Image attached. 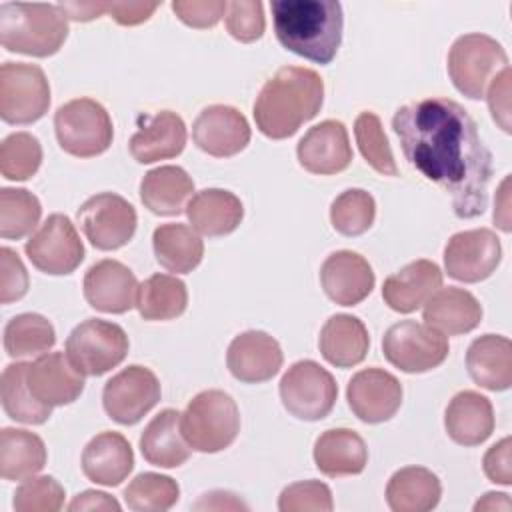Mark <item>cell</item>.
<instances>
[{"label": "cell", "mask_w": 512, "mask_h": 512, "mask_svg": "<svg viewBox=\"0 0 512 512\" xmlns=\"http://www.w3.org/2000/svg\"><path fill=\"white\" fill-rule=\"evenodd\" d=\"M186 146L184 120L170 110H162L148 118L144 126L130 138V154L140 164L178 156Z\"/></svg>", "instance_id": "27"}, {"label": "cell", "mask_w": 512, "mask_h": 512, "mask_svg": "<svg viewBox=\"0 0 512 512\" xmlns=\"http://www.w3.org/2000/svg\"><path fill=\"white\" fill-rule=\"evenodd\" d=\"M502 260V246L496 232L474 228L454 234L444 248V266L450 278L474 284L492 276Z\"/></svg>", "instance_id": "15"}, {"label": "cell", "mask_w": 512, "mask_h": 512, "mask_svg": "<svg viewBox=\"0 0 512 512\" xmlns=\"http://www.w3.org/2000/svg\"><path fill=\"white\" fill-rule=\"evenodd\" d=\"M226 28L232 34V38L240 42H254L262 38L266 28L262 2H256V0L228 2Z\"/></svg>", "instance_id": "47"}, {"label": "cell", "mask_w": 512, "mask_h": 512, "mask_svg": "<svg viewBox=\"0 0 512 512\" xmlns=\"http://www.w3.org/2000/svg\"><path fill=\"white\" fill-rule=\"evenodd\" d=\"M28 386L48 406L72 404L84 390V374L62 352L42 354L28 364Z\"/></svg>", "instance_id": "22"}, {"label": "cell", "mask_w": 512, "mask_h": 512, "mask_svg": "<svg viewBox=\"0 0 512 512\" xmlns=\"http://www.w3.org/2000/svg\"><path fill=\"white\" fill-rule=\"evenodd\" d=\"M158 2H106V12L122 26H134L146 22Z\"/></svg>", "instance_id": "52"}, {"label": "cell", "mask_w": 512, "mask_h": 512, "mask_svg": "<svg viewBox=\"0 0 512 512\" xmlns=\"http://www.w3.org/2000/svg\"><path fill=\"white\" fill-rule=\"evenodd\" d=\"M68 36L66 14L52 4L4 2L0 6V42L8 52L46 58Z\"/></svg>", "instance_id": "4"}, {"label": "cell", "mask_w": 512, "mask_h": 512, "mask_svg": "<svg viewBox=\"0 0 512 512\" xmlns=\"http://www.w3.org/2000/svg\"><path fill=\"white\" fill-rule=\"evenodd\" d=\"M470 378L492 392L508 390L512 384V344L506 336L484 334L466 352Z\"/></svg>", "instance_id": "28"}, {"label": "cell", "mask_w": 512, "mask_h": 512, "mask_svg": "<svg viewBox=\"0 0 512 512\" xmlns=\"http://www.w3.org/2000/svg\"><path fill=\"white\" fill-rule=\"evenodd\" d=\"M64 488L52 476H30L14 492L16 512H58L64 506Z\"/></svg>", "instance_id": "45"}, {"label": "cell", "mask_w": 512, "mask_h": 512, "mask_svg": "<svg viewBox=\"0 0 512 512\" xmlns=\"http://www.w3.org/2000/svg\"><path fill=\"white\" fill-rule=\"evenodd\" d=\"M28 260L44 274L62 276L74 272L84 260V244L64 214H52L24 244Z\"/></svg>", "instance_id": "13"}, {"label": "cell", "mask_w": 512, "mask_h": 512, "mask_svg": "<svg viewBox=\"0 0 512 512\" xmlns=\"http://www.w3.org/2000/svg\"><path fill=\"white\" fill-rule=\"evenodd\" d=\"M354 136L356 144L364 156V160L384 176H396L398 166L394 160V154L390 150L388 138L384 134L382 122L374 112H362L358 114L354 122Z\"/></svg>", "instance_id": "43"}, {"label": "cell", "mask_w": 512, "mask_h": 512, "mask_svg": "<svg viewBox=\"0 0 512 512\" xmlns=\"http://www.w3.org/2000/svg\"><path fill=\"white\" fill-rule=\"evenodd\" d=\"M42 162V146L28 132H14L0 144V172L8 180L32 178Z\"/></svg>", "instance_id": "44"}, {"label": "cell", "mask_w": 512, "mask_h": 512, "mask_svg": "<svg viewBox=\"0 0 512 512\" xmlns=\"http://www.w3.org/2000/svg\"><path fill=\"white\" fill-rule=\"evenodd\" d=\"M58 8L70 20L88 22V20H94L100 14L106 12V2H60Z\"/></svg>", "instance_id": "54"}, {"label": "cell", "mask_w": 512, "mask_h": 512, "mask_svg": "<svg viewBox=\"0 0 512 512\" xmlns=\"http://www.w3.org/2000/svg\"><path fill=\"white\" fill-rule=\"evenodd\" d=\"M186 214L196 232L216 238L226 236L240 226L244 218V206L240 198L230 190L206 188L188 200Z\"/></svg>", "instance_id": "26"}, {"label": "cell", "mask_w": 512, "mask_h": 512, "mask_svg": "<svg viewBox=\"0 0 512 512\" xmlns=\"http://www.w3.org/2000/svg\"><path fill=\"white\" fill-rule=\"evenodd\" d=\"M188 306L186 284L170 274H152L138 286L136 308L144 320H172Z\"/></svg>", "instance_id": "37"}, {"label": "cell", "mask_w": 512, "mask_h": 512, "mask_svg": "<svg viewBox=\"0 0 512 512\" xmlns=\"http://www.w3.org/2000/svg\"><path fill=\"white\" fill-rule=\"evenodd\" d=\"M70 512H78V510H120V504L108 496L106 492H98V490H86L82 494H78L70 504H68Z\"/></svg>", "instance_id": "53"}, {"label": "cell", "mask_w": 512, "mask_h": 512, "mask_svg": "<svg viewBox=\"0 0 512 512\" xmlns=\"http://www.w3.org/2000/svg\"><path fill=\"white\" fill-rule=\"evenodd\" d=\"M486 98L494 122H498L504 132H510V66L494 76Z\"/></svg>", "instance_id": "50"}, {"label": "cell", "mask_w": 512, "mask_h": 512, "mask_svg": "<svg viewBox=\"0 0 512 512\" xmlns=\"http://www.w3.org/2000/svg\"><path fill=\"white\" fill-rule=\"evenodd\" d=\"M370 336L364 322L350 314H336L320 330L318 348L326 362L336 368H350L366 358Z\"/></svg>", "instance_id": "31"}, {"label": "cell", "mask_w": 512, "mask_h": 512, "mask_svg": "<svg viewBox=\"0 0 512 512\" xmlns=\"http://www.w3.org/2000/svg\"><path fill=\"white\" fill-rule=\"evenodd\" d=\"M442 496L438 476L422 466H406L392 474L386 486V502L394 512H428Z\"/></svg>", "instance_id": "34"}, {"label": "cell", "mask_w": 512, "mask_h": 512, "mask_svg": "<svg viewBox=\"0 0 512 512\" xmlns=\"http://www.w3.org/2000/svg\"><path fill=\"white\" fill-rule=\"evenodd\" d=\"M78 222L94 248L116 250L132 240L138 218L126 198L114 192H100L78 208Z\"/></svg>", "instance_id": "12"}, {"label": "cell", "mask_w": 512, "mask_h": 512, "mask_svg": "<svg viewBox=\"0 0 512 512\" xmlns=\"http://www.w3.org/2000/svg\"><path fill=\"white\" fill-rule=\"evenodd\" d=\"M440 286L442 270L432 260L422 258L388 276L382 286V298L392 310L410 314L424 306Z\"/></svg>", "instance_id": "23"}, {"label": "cell", "mask_w": 512, "mask_h": 512, "mask_svg": "<svg viewBox=\"0 0 512 512\" xmlns=\"http://www.w3.org/2000/svg\"><path fill=\"white\" fill-rule=\"evenodd\" d=\"M392 128L406 160L450 194L458 218L486 210L492 154L464 106L448 98L416 100L396 110Z\"/></svg>", "instance_id": "1"}, {"label": "cell", "mask_w": 512, "mask_h": 512, "mask_svg": "<svg viewBox=\"0 0 512 512\" xmlns=\"http://www.w3.org/2000/svg\"><path fill=\"white\" fill-rule=\"evenodd\" d=\"M298 162L312 174H338L352 162V146L340 120H324L312 126L298 142Z\"/></svg>", "instance_id": "19"}, {"label": "cell", "mask_w": 512, "mask_h": 512, "mask_svg": "<svg viewBox=\"0 0 512 512\" xmlns=\"http://www.w3.org/2000/svg\"><path fill=\"white\" fill-rule=\"evenodd\" d=\"M0 302L10 304L28 292V272L12 248L0 250Z\"/></svg>", "instance_id": "48"}, {"label": "cell", "mask_w": 512, "mask_h": 512, "mask_svg": "<svg viewBox=\"0 0 512 512\" xmlns=\"http://www.w3.org/2000/svg\"><path fill=\"white\" fill-rule=\"evenodd\" d=\"M506 66L508 56L500 42L478 32L456 38L448 52L450 80L460 94L472 100L482 98L488 82Z\"/></svg>", "instance_id": "7"}, {"label": "cell", "mask_w": 512, "mask_h": 512, "mask_svg": "<svg viewBox=\"0 0 512 512\" xmlns=\"http://www.w3.org/2000/svg\"><path fill=\"white\" fill-rule=\"evenodd\" d=\"M192 138L202 152L216 158H228L246 148L250 142V126L244 114L236 108L212 104L196 116Z\"/></svg>", "instance_id": "17"}, {"label": "cell", "mask_w": 512, "mask_h": 512, "mask_svg": "<svg viewBox=\"0 0 512 512\" xmlns=\"http://www.w3.org/2000/svg\"><path fill=\"white\" fill-rule=\"evenodd\" d=\"M194 182L180 166H158L140 182L142 204L158 216L180 214L192 198Z\"/></svg>", "instance_id": "33"}, {"label": "cell", "mask_w": 512, "mask_h": 512, "mask_svg": "<svg viewBox=\"0 0 512 512\" xmlns=\"http://www.w3.org/2000/svg\"><path fill=\"white\" fill-rule=\"evenodd\" d=\"M444 426L456 444H482L494 430V410L490 400L474 390L458 392L446 408Z\"/></svg>", "instance_id": "29"}, {"label": "cell", "mask_w": 512, "mask_h": 512, "mask_svg": "<svg viewBox=\"0 0 512 512\" xmlns=\"http://www.w3.org/2000/svg\"><path fill=\"white\" fill-rule=\"evenodd\" d=\"M40 200L24 188L0 190V236L4 240H20L28 236L40 222Z\"/></svg>", "instance_id": "40"}, {"label": "cell", "mask_w": 512, "mask_h": 512, "mask_svg": "<svg viewBox=\"0 0 512 512\" xmlns=\"http://www.w3.org/2000/svg\"><path fill=\"white\" fill-rule=\"evenodd\" d=\"M126 332L108 320L88 318L66 338V356L84 376H102L128 354Z\"/></svg>", "instance_id": "8"}, {"label": "cell", "mask_w": 512, "mask_h": 512, "mask_svg": "<svg viewBox=\"0 0 512 512\" xmlns=\"http://www.w3.org/2000/svg\"><path fill=\"white\" fill-rule=\"evenodd\" d=\"M508 186H510V178L506 176L504 182L500 184L498 188V194H496V202H494V222L504 230V232H510V200H508Z\"/></svg>", "instance_id": "55"}, {"label": "cell", "mask_w": 512, "mask_h": 512, "mask_svg": "<svg viewBox=\"0 0 512 512\" xmlns=\"http://www.w3.org/2000/svg\"><path fill=\"white\" fill-rule=\"evenodd\" d=\"M180 498V488L170 476L156 472L138 474L124 490L128 508L136 512H164L170 510Z\"/></svg>", "instance_id": "41"}, {"label": "cell", "mask_w": 512, "mask_h": 512, "mask_svg": "<svg viewBox=\"0 0 512 512\" xmlns=\"http://www.w3.org/2000/svg\"><path fill=\"white\" fill-rule=\"evenodd\" d=\"M228 2L222 0H174L172 10L192 28H212L226 14Z\"/></svg>", "instance_id": "49"}, {"label": "cell", "mask_w": 512, "mask_h": 512, "mask_svg": "<svg viewBox=\"0 0 512 512\" xmlns=\"http://www.w3.org/2000/svg\"><path fill=\"white\" fill-rule=\"evenodd\" d=\"M324 102V82L318 72L302 66H284L262 86L254 102V120L258 130L284 140L312 120Z\"/></svg>", "instance_id": "2"}, {"label": "cell", "mask_w": 512, "mask_h": 512, "mask_svg": "<svg viewBox=\"0 0 512 512\" xmlns=\"http://www.w3.org/2000/svg\"><path fill=\"white\" fill-rule=\"evenodd\" d=\"M26 372H28L26 362H14L4 368L2 382H0L4 412L12 420L22 424H44L52 414V406L40 402L32 394Z\"/></svg>", "instance_id": "38"}, {"label": "cell", "mask_w": 512, "mask_h": 512, "mask_svg": "<svg viewBox=\"0 0 512 512\" xmlns=\"http://www.w3.org/2000/svg\"><path fill=\"white\" fill-rule=\"evenodd\" d=\"M320 282L332 302L340 306H356L372 292L374 272L368 260L358 252L338 250L324 260Z\"/></svg>", "instance_id": "21"}, {"label": "cell", "mask_w": 512, "mask_h": 512, "mask_svg": "<svg viewBox=\"0 0 512 512\" xmlns=\"http://www.w3.org/2000/svg\"><path fill=\"white\" fill-rule=\"evenodd\" d=\"M350 410L368 424L390 420L402 404V384L382 368H366L352 376L346 388Z\"/></svg>", "instance_id": "16"}, {"label": "cell", "mask_w": 512, "mask_h": 512, "mask_svg": "<svg viewBox=\"0 0 512 512\" xmlns=\"http://www.w3.org/2000/svg\"><path fill=\"white\" fill-rule=\"evenodd\" d=\"M54 130L64 152L76 158H92L112 144L114 128L106 108L92 98H76L54 114Z\"/></svg>", "instance_id": "6"}, {"label": "cell", "mask_w": 512, "mask_h": 512, "mask_svg": "<svg viewBox=\"0 0 512 512\" xmlns=\"http://www.w3.org/2000/svg\"><path fill=\"white\" fill-rule=\"evenodd\" d=\"M386 360L402 372L420 374L440 366L448 356V340L434 328L416 320L392 324L382 338Z\"/></svg>", "instance_id": "11"}, {"label": "cell", "mask_w": 512, "mask_h": 512, "mask_svg": "<svg viewBox=\"0 0 512 512\" xmlns=\"http://www.w3.org/2000/svg\"><path fill=\"white\" fill-rule=\"evenodd\" d=\"M278 42L316 64H330L342 42L344 14L334 0H274L270 4Z\"/></svg>", "instance_id": "3"}, {"label": "cell", "mask_w": 512, "mask_h": 512, "mask_svg": "<svg viewBox=\"0 0 512 512\" xmlns=\"http://www.w3.org/2000/svg\"><path fill=\"white\" fill-rule=\"evenodd\" d=\"M338 398L334 376L314 360L294 362L280 380V400L298 420L326 418Z\"/></svg>", "instance_id": "9"}, {"label": "cell", "mask_w": 512, "mask_h": 512, "mask_svg": "<svg viewBox=\"0 0 512 512\" xmlns=\"http://www.w3.org/2000/svg\"><path fill=\"white\" fill-rule=\"evenodd\" d=\"M280 344L262 330H248L238 334L226 354L230 374L246 384L266 382L282 368Z\"/></svg>", "instance_id": "20"}, {"label": "cell", "mask_w": 512, "mask_h": 512, "mask_svg": "<svg viewBox=\"0 0 512 512\" xmlns=\"http://www.w3.org/2000/svg\"><path fill=\"white\" fill-rule=\"evenodd\" d=\"M424 322L444 336H458L474 330L482 320V306L464 288H438L424 304Z\"/></svg>", "instance_id": "25"}, {"label": "cell", "mask_w": 512, "mask_h": 512, "mask_svg": "<svg viewBox=\"0 0 512 512\" xmlns=\"http://www.w3.org/2000/svg\"><path fill=\"white\" fill-rule=\"evenodd\" d=\"M50 106V84L36 64L4 62L0 66V116L8 124H32Z\"/></svg>", "instance_id": "10"}, {"label": "cell", "mask_w": 512, "mask_h": 512, "mask_svg": "<svg viewBox=\"0 0 512 512\" xmlns=\"http://www.w3.org/2000/svg\"><path fill=\"white\" fill-rule=\"evenodd\" d=\"M46 464L42 438L28 430L2 428L0 432V476L4 480H26Z\"/></svg>", "instance_id": "36"}, {"label": "cell", "mask_w": 512, "mask_h": 512, "mask_svg": "<svg viewBox=\"0 0 512 512\" xmlns=\"http://www.w3.org/2000/svg\"><path fill=\"white\" fill-rule=\"evenodd\" d=\"M180 426L192 450L214 454L236 440L240 432V412L230 394L204 390L188 402Z\"/></svg>", "instance_id": "5"}, {"label": "cell", "mask_w": 512, "mask_h": 512, "mask_svg": "<svg viewBox=\"0 0 512 512\" xmlns=\"http://www.w3.org/2000/svg\"><path fill=\"white\" fill-rule=\"evenodd\" d=\"M160 382L150 368L128 366L114 374L104 390L102 404L106 414L124 426L140 422L160 400Z\"/></svg>", "instance_id": "14"}, {"label": "cell", "mask_w": 512, "mask_h": 512, "mask_svg": "<svg viewBox=\"0 0 512 512\" xmlns=\"http://www.w3.org/2000/svg\"><path fill=\"white\" fill-rule=\"evenodd\" d=\"M278 508L282 512H330L334 508L330 488L320 480H304L286 486L278 498Z\"/></svg>", "instance_id": "46"}, {"label": "cell", "mask_w": 512, "mask_h": 512, "mask_svg": "<svg viewBox=\"0 0 512 512\" xmlns=\"http://www.w3.org/2000/svg\"><path fill=\"white\" fill-rule=\"evenodd\" d=\"M134 468V452L120 432L96 434L82 452V472L102 486H118Z\"/></svg>", "instance_id": "24"}, {"label": "cell", "mask_w": 512, "mask_h": 512, "mask_svg": "<svg viewBox=\"0 0 512 512\" xmlns=\"http://www.w3.org/2000/svg\"><path fill=\"white\" fill-rule=\"evenodd\" d=\"M138 280L134 272L118 260H100L84 276L86 302L106 314H124L136 306Z\"/></svg>", "instance_id": "18"}, {"label": "cell", "mask_w": 512, "mask_h": 512, "mask_svg": "<svg viewBox=\"0 0 512 512\" xmlns=\"http://www.w3.org/2000/svg\"><path fill=\"white\" fill-rule=\"evenodd\" d=\"M374 216L376 202L372 194L362 188L344 190L330 206V222L334 230L344 236L364 234L374 224Z\"/></svg>", "instance_id": "42"}, {"label": "cell", "mask_w": 512, "mask_h": 512, "mask_svg": "<svg viewBox=\"0 0 512 512\" xmlns=\"http://www.w3.org/2000/svg\"><path fill=\"white\" fill-rule=\"evenodd\" d=\"M510 450H512V442L506 436L500 442H496L492 448H488V452L484 454L482 466H484V474L488 476L490 482L502 484V486H510L512 484V458H510Z\"/></svg>", "instance_id": "51"}, {"label": "cell", "mask_w": 512, "mask_h": 512, "mask_svg": "<svg viewBox=\"0 0 512 512\" xmlns=\"http://www.w3.org/2000/svg\"><path fill=\"white\" fill-rule=\"evenodd\" d=\"M512 504H510V498L508 494H502V492H488L484 494L482 500H478L474 504V510L480 512V510H510Z\"/></svg>", "instance_id": "56"}, {"label": "cell", "mask_w": 512, "mask_h": 512, "mask_svg": "<svg viewBox=\"0 0 512 512\" xmlns=\"http://www.w3.org/2000/svg\"><path fill=\"white\" fill-rule=\"evenodd\" d=\"M182 414L166 408L158 412L140 436V452L144 460L160 468H176L190 458V444L180 426Z\"/></svg>", "instance_id": "30"}, {"label": "cell", "mask_w": 512, "mask_h": 512, "mask_svg": "<svg viewBox=\"0 0 512 512\" xmlns=\"http://www.w3.org/2000/svg\"><path fill=\"white\" fill-rule=\"evenodd\" d=\"M316 468L326 476H354L366 468L368 448L362 436L350 428H332L314 444Z\"/></svg>", "instance_id": "32"}, {"label": "cell", "mask_w": 512, "mask_h": 512, "mask_svg": "<svg viewBox=\"0 0 512 512\" xmlns=\"http://www.w3.org/2000/svg\"><path fill=\"white\" fill-rule=\"evenodd\" d=\"M54 342V326L34 312L14 316L4 328V350L10 358L40 356L48 352Z\"/></svg>", "instance_id": "39"}, {"label": "cell", "mask_w": 512, "mask_h": 512, "mask_svg": "<svg viewBox=\"0 0 512 512\" xmlns=\"http://www.w3.org/2000/svg\"><path fill=\"white\" fill-rule=\"evenodd\" d=\"M156 260L162 268L176 274L192 272L204 256V242L198 232L186 224H162L152 234Z\"/></svg>", "instance_id": "35"}]
</instances>
